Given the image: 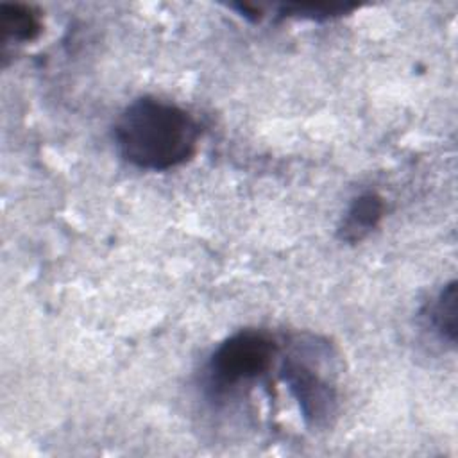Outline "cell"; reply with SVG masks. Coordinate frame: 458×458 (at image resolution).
<instances>
[{"instance_id": "obj_1", "label": "cell", "mask_w": 458, "mask_h": 458, "mask_svg": "<svg viewBox=\"0 0 458 458\" xmlns=\"http://www.w3.org/2000/svg\"><path fill=\"white\" fill-rule=\"evenodd\" d=\"M113 136L127 163L141 170L165 172L195 156L200 125L177 104L141 97L120 113Z\"/></svg>"}, {"instance_id": "obj_2", "label": "cell", "mask_w": 458, "mask_h": 458, "mask_svg": "<svg viewBox=\"0 0 458 458\" xmlns=\"http://www.w3.org/2000/svg\"><path fill=\"white\" fill-rule=\"evenodd\" d=\"M279 344L263 329H242L225 338L206 365V390L227 399L261 379L274 365Z\"/></svg>"}, {"instance_id": "obj_3", "label": "cell", "mask_w": 458, "mask_h": 458, "mask_svg": "<svg viewBox=\"0 0 458 458\" xmlns=\"http://www.w3.org/2000/svg\"><path fill=\"white\" fill-rule=\"evenodd\" d=\"M284 358L281 377L286 383L292 397L308 428L322 429L331 424L338 410V397L335 385L320 370L318 363L308 358L310 344L302 342Z\"/></svg>"}, {"instance_id": "obj_4", "label": "cell", "mask_w": 458, "mask_h": 458, "mask_svg": "<svg viewBox=\"0 0 458 458\" xmlns=\"http://www.w3.org/2000/svg\"><path fill=\"white\" fill-rule=\"evenodd\" d=\"M385 215V200L376 191H365L352 199L340 227L338 238L345 243H358L367 238Z\"/></svg>"}, {"instance_id": "obj_5", "label": "cell", "mask_w": 458, "mask_h": 458, "mask_svg": "<svg viewBox=\"0 0 458 458\" xmlns=\"http://www.w3.org/2000/svg\"><path fill=\"white\" fill-rule=\"evenodd\" d=\"M458 295H456V281L447 283L440 288V292L431 299L426 308V318L431 326L433 333L451 347L456 344L458 335Z\"/></svg>"}, {"instance_id": "obj_6", "label": "cell", "mask_w": 458, "mask_h": 458, "mask_svg": "<svg viewBox=\"0 0 458 458\" xmlns=\"http://www.w3.org/2000/svg\"><path fill=\"white\" fill-rule=\"evenodd\" d=\"M39 14L25 4H2L0 5V30L2 41L9 43H29L41 32Z\"/></svg>"}, {"instance_id": "obj_7", "label": "cell", "mask_w": 458, "mask_h": 458, "mask_svg": "<svg viewBox=\"0 0 458 458\" xmlns=\"http://www.w3.org/2000/svg\"><path fill=\"white\" fill-rule=\"evenodd\" d=\"M354 4L340 2H317V4H284L279 7V16L283 18H308V20H329L347 14L354 9Z\"/></svg>"}]
</instances>
